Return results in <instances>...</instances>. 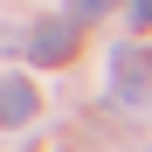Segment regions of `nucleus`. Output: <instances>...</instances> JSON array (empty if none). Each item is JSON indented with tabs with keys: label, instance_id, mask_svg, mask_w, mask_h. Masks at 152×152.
Wrapping results in <instances>:
<instances>
[{
	"label": "nucleus",
	"instance_id": "f257e3e1",
	"mask_svg": "<svg viewBox=\"0 0 152 152\" xmlns=\"http://www.w3.org/2000/svg\"><path fill=\"white\" fill-rule=\"evenodd\" d=\"M145 97H152V48L124 42L111 56V104L118 111H145Z\"/></svg>",
	"mask_w": 152,
	"mask_h": 152
},
{
	"label": "nucleus",
	"instance_id": "f03ea898",
	"mask_svg": "<svg viewBox=\"0 0 152 152\" xmlns=\"http://www.w3.org/2000/svg\"><path fill=\"white\" fill-rule=\"evenodd\" d=\"M28 56L48 69V62H69L76 56V21L62 14V21H35V35H28Z\"/></svg>",
	"mask_w": 152,
	"mask_h": 152
},
{
	"label": "nucleus",
	"instance_id": "7ed1b4c3",
	"mask_svg": "<svg viewBox=\"0 0 152 152\" xmlns=\"http://www.w3.org/2000/svg\"><path fill=\"white\" fill-rule=\"evenodd\" d=\"M35 111H42V97H35L28 76H0V124L21 132V124H35Z\"/></svg>",
	"mask_w": 152,
	"mask_h": 152
},
{
	"label": "nucleus",
	"instance_id": "20e7f679",
	"mask_svg": "<svg viewBox=\"0 0 152 152\" xmlns=\"http://www.w3.org/2000/svg\"><path fill=\"white\" fill-rule=\"evenodd\" d=\"M104 7H111V0H69V21H76V28H83V21H104Z\"/></svg>",
	"mask_w": 152,
	"mask_h": 152
},
{
	"label": "nucleus",
	"instance_id": "39448f33",
	"mask_svg": "<svg viewBox=\"0 0 152 152\" xmlns=\"http://www.w3.org/2000/svg\"><path fill=\"white\" fill-rule=\"evenodd\" d=\"M132 21H138V28H152V0H132Z\"/></svg>",
	"mask_w": 152,
	"mask_h": 152
}]
</instances>
